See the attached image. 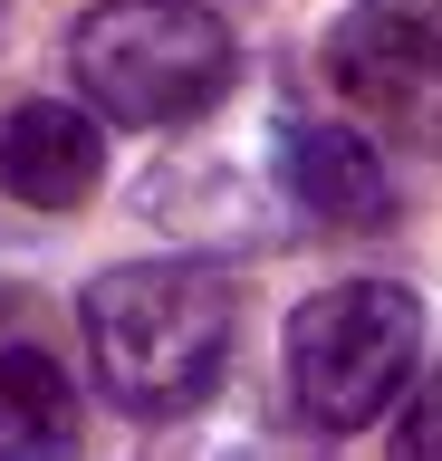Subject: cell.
Instances as JSON below:
<instances>
[{"label":"cell","instance_id":"obj_1","mask_svg":"<svg viewBox=\"0 0 442 461\" xmlns=\"http://www.w3.org/2000/svg\"><path fill=\"white\" fill-rule=\"evenodd\" d=\"M77 317H87L96 394L125 413H154V423L193 413L221 384L231 327H240L221 269H203V259H125V269L87 279Z\"/></svg>","mask_w":442,"mask_h":461},{"label":"cell","instance_id":"obj_2","mask_svg":"<svg viewBox=\"0 0 442 461\" xmlns=\"http://www.w3.org/2000/svg\"><path fill=\"white\" fill-rule=\"evenodd\" d=\"M68 77L116 125H193L231 96V20L212 0H96L68 29Z\"/></svg>","mask_w":442,"mask_h":461},{"label":"cell","instance_id":"obj_3","mask_svg":"<svg viewBox=\"0 0 442 461\" xmlns=\"http://www.w3.org/2000/svg\"><path fill=\"white\" fill-rule=\"evenodd\" d=\"M423 356V298L394 279H337L289 317V403L318 432H365Z\"/></svg>","mask_w":442,"mask_h":461},{"label":"cell","instance_id":"obj_4","mask_svg":"<svg viewBox=\"0 0 442 461\" xmlns=\"http://www.w3.org/2000/svg\"><path fill=\"white\" fill-rule=\"evenodd\" d=\"M318 68L347 106L442 154V0H356L327 29Z\"/></svg>","mask_w":442,"mask_h":461},{"label":"cell","instance_id":"obj_5","mask_svg":"<svg viewBox=\"0 0 442 461\" xmlns=\"http://www.w3.org/2000/svg\"><path fill=\"white\" fill-rule=\"evenodd\" d=\"M106 183V135L87 106L68 96H30V106L0 115V193L30 202V212H77Z\"/></svg>","mask_w":442,"mask_h":461},{"label":"cell","instance_id":"obj_6","mask_svg":"<svg viewBox=\"0 0 442 461\" xmlns=\"http://www.w3.org/2000/svg\"><path fill=\"white\" fill-rule=\"evenodd\" d=\"M279 193L308 212V221H384L394 212V173H384L375 135H356V125H289L279 144Z\"/></svg>","mask_w":442,"mask_h":461},{"label":"cell","instance_id":"obj_7","mask_svg":"<svg viewBox=\"0 0 442 461\" xmlns=\"http://www.w3.org/2000/svg\"><path fill=\"white\" fill-rule=\"evenodd\" d=\"M0 461H77V384L59 356H0Z\"/></svg>","mask_w":442,"mask_h":461},{"label":"cell","instance_id":"obj_8","mask_svg":"<svg viewBox=\"0 0 442 461\" xmlns=\"http://www.w3.org/2000/svg\"><path fill=\"white\" fill-rule=\"evenodd\" d=\"M384 461H442V366H423V384H413V394L394 403Z\"/></svg>","mask_w":442,"mask_h":461},{"label":"cell","instance_id":"obj_9","mask_svg":"<svg viewBox=\"0 0 442 461\" xmlns=\"http://www.w3.org/2000/svg\"><path fill=\"white\" fill-rule=\"evenodd\" d=\"M0 10H10V0H0Z\"/></svg>","mask_w":442,"mask_h":461}]
</instances>
